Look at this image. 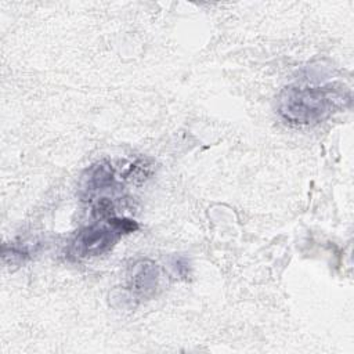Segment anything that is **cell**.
Returning <instances> with one entry per match:
<instances>
[{
    "label": "cell",
    "instance_id": "6da1fadb",
    "mask_svg": "<svg viewBox=\"0 0 354 354\" xmlns=\"http://www.w3.org/2000/svg\"><path fill=\"white\" fill-rule=\"evenodd\" d=\"M348 100L344 87L289 86L279 95L278 112L289 123L313 124L329 118Z\"/></svg>",
    "mask_w": 354,
    "mask_h": 354
},
{
    "label": "cell",
    "instance_id": "7a4b0ae2",
    "mask_svg": "<svg viewBox=\"0 0 354 354\" xmlns=\"http://www.w3.org/2000/svg\"><path fill=\"white\" fill-rule=\"evenodd\" d=\"M137 224L133 220L109 217L106 224H93L83 228L72 242L76 257H91L108 252L122 234L133 232Z\"/></svg>",
    "mask_w": 354,
    "mask_h": 354
}]
</instances>
